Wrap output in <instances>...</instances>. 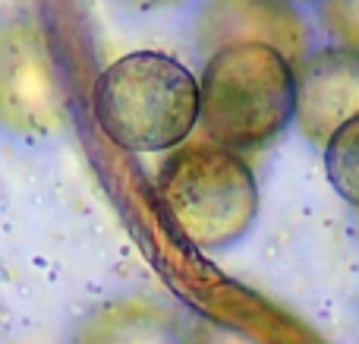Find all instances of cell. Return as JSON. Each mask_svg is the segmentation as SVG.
<instances>
[{
    "label": "cell",
    "mask_w": 359,
    "mask_h": 344,
    "mask_svg": "<svg viewBox=\"0 0 359 344\" xmlns=\"http://www.w3.org/2000/svg\"><path fill=\"white\" fill-rule=\"evenodd\" d=\"M325 174L331 187L353 209H359V117L325 145Z\"/></svg>",
    "instance_id": "obj_8"
},
{
    "label": "cell",
    "mask_w": 359,
    "mask_h": 344,
    "mask_svg": "<svg viewBox=\"0 0 359 344\" xmlns=\"http://www.w3.org/2000/svg\"><path fill=\"white\" fill-rule=\"evenodd\" d=\"M297 67L265 44L215 51L198 76L205 139L230 152H259L293 124Z\"/></svg>",
    "instance_id": "obj_2"
},
{
    "label": "cell",
    "mask_w": 359,
    "mask_h": 344,
    "mask_svg": "<svg viewBox=\"0 0 359 344\" xmlns=\"http://www.w3.org/2000/svg\"><path fill=\"white\" fill-rule=\"evenodd\" d=\"M186 344H262V341H255L243 329L227 326V322L196 319L192 326H186Z\"/></svg>",
    "instance_id": "obj_10"
},
{
    "label": "cell",
    "mask_w": 359,
    "mask_h": 344,
    "mask_svg": "<svg viewBox=\"0 0 359 344\" xmlns=\"http://www.w3.org/2000/svg\"><path fill=\"white\" fill-rule=\"evenodd\" d=\"M69 344H186V326L151 297H114L76 322Z\"/></svg>",
    "instance_id": "obj_7"
},
{
    "label": "cell",
    "mask_w": 359,
    "mask_h": 344,
    "mask_svg": "<svg viewBox=\"0 0 359 344\" xmlns=\"http://www.w3.org/2000/svg\"><path fill=\"white\" fill-rule=\"evenodd\" d=\"M359 117V51L331 44L318 48L297 67L299 133L316 145H328L334 133Z\"/></svg>",
    "instance_id": "obj_6"
},
{
    "label": "cell",
    "mask_w": 359,
    "mask_h": 344,
    "mask_svg": "<svg viewBox=\"0 0 359 344\" xmlns=\"http://www.w3.org/2000/svg\"><path fill=\"white\" fill-rule=\"evenodd\" d=\"M322 25L334 44L359 51V0H322Z\"/></svg>",
    "instance_id": "obj_9"
},
{
    "label": "cell",
    "mask_w": 359,
    "mask_h": 344,
    "mask_svg": "<svg viewBox=\"0 0 359 344\" xmlns=\"http://www.w3.org/2000/svg\"><path fill=\"white\" fill-rule=\"evenodd\" d=\"M284 4H290V6H297V4H312V0H284ZM322 4V0H318Z\"/></svg>",
    "instance_id": "obj_12"
},
{
    "label": "cell",
    "mask_w": 359,
    "mask_h": 344,
    "mask_svg": "<svg viewBox=\"0 0 359 344\" xmlns=\"http://www.w3.org/2000/svg\"><path fill=\"white\" fill-rule=\"evenodd\" d=\"M155 196L170 231L205 253L240 244L259 218L252 168L208 139L183 143L164 158Z\"/></svg>",
    "instance_id": "obj_3"
},
{
    "label": "cell",
    "mask_w": 359,
    "mask_h": 344,
    "mask_svg": "<svg viewBox=\"0 0 359 344\" xmlns=\"http://www.w3.org/2000/svg\"><path fill=\"white\" fill-rule=\"evenodd\" d=\"M196 44L208 57L233 44H265L293 67L312 54L309 22L284 0H205L196 13Z\"/></svg>",
    "instance_id": "obj_5"
},
{
    "label": "cell",
    "mask_w": 359,
    "mask_h": 344,
    "mask_svg": "<svg viewBox=\"0 0 359 344\" xmlns=\"http://www.w3.org/2000/svg\"><path fill=\"white\" fill-rule=\"evenodd\" d=\"M123 4L136 6V10H170V6H180L186 0H123Z\"/></svg>",
    "instance_id": "obj_11"
},
{
    "label": "cell",
    "mask_w": 359,
    "mask_h": 344,
    "mask_svg": "<svg viewBox=\"0 0 359 344\" xmlns=\"http://www.w3.org/2000/svg\"><path fill=\"white\" fill-rule=\"evenodd\" d=\"M67 120V82L35 19L0 22V130L48 139Z\"/></svg>",
    "instance_id": "obj_4"
},
{
    "label": "cell",
    "mask_w": 359,
    "mask_h": 344,
    "mask_svg": "<svg viewBox=\"0 0 359 344\" xmlns=\"http://www.w3.org/2000/svg\"><path fill=\"white\" fill-rule=\"evenodd\" d=\"M101 133L123 152H174L198 124V79L161 51H133L101 70L92 88Z\"/></svg>",
    "instance_id": "obj_1"
}]
</instances>
